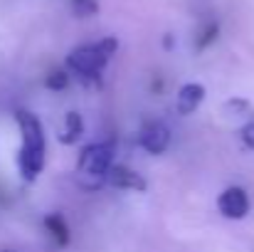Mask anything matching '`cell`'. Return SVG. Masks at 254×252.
Masks as SVG:
<instances>
[{"label":"cell","mask_w":254,"mask_h":252,"mask_svg":"<svg viewBox=\"0 0 254 252\" xmlns=\"http://www.w3.org/2000/svg\"><path fill=\"white\" fill-rule=\"evenodd\" d=\"M15 121L20 126V136H22V146H20V156H17V166L22 180L32 183L37 180V175L45 168V131L40 119L32 111H15Z\"/></svg>","instance_id":"obj_1"},{"label":"cell","mask_w":254,"mask_h":252,"mask_svg":"<svg viewBox=\"0 0 254 252\" xmlns=\"http://www.w3.org/2000/svg\"><path fill=\"white\" fill-rule=\"evenodd\" d=\"M119 50V40L116 37H104L89 45H79L67 55V67L72 72H77L82 80H91L96 82L101 70L111 62V57Z\"/></svg>","instance_id":"obj_2"},{"label":"cell","mask_w":254,"mask_h":252,"mask_svg":"<svg viewBox=\"0 0 254 252\" xmlns=\"http://www.w3.org/2000/svg\"><path fill=\"white\" fill-rule=\"evenodd\" d=\"M111 168H114V144L111 141L89 144L77 159V173L84 188H99L101 183H106V175Z\"/></svg>","instance_id":"obj_3"},{"label":"cell","mask_w":254,"mask_h":252,"mask_svg":"<svg viewBox=\"0 0 254 252\" xmlns=\"http://www.w3.org/2000/svg\"><path fill=\"white\" fill-rule=\"evenodd\" d=\"M250 208H252L250 195H247V190L240 188V185L225 188V190L220 193V198H217V210H220V215L227 218V220H242V218H247V215H250Z\"/></svg>","instance_id":"obj_4"},{"label":"cell","mask_w":254,"mask_h":252,"mask_svg":"<svg viewBox=\"0 0 254 252\" xmlns=\"http://www.w3.org/2000/svg\"><path fill=\"white\" fill-rule=\"evenodd\" d=\"M170 141H173V134H170L168 124L163 121H151L143 126L141 136H138V144L151 154V156H161L170 149Z\"/></svg>","instance_id":"obj_5"},{"label":"cell","mask_w":254,"mask_h":252,"mask_svg":"<svg viewBox=\"0 0 254 252\" xmlns=\"http://www.w3.org/2000/svg\"><path fill=\"white\" fill-rule=\"evenodd\" d=\"M106 183L111 188H119V190H136V193H143L148 188L146 178H141L133 168L128 166H114L106 175Z\"/></svg>","instance_id":"obj_6"},{"label":"cell","mask_w":254,"mask_h":252,"mask_svg":"<svg viewBox=\"0 0 254 252\" xmlns=\"http://www.w3.org/2000/svg\"><path fill=\"white\" fill-rule=\"evenodd\" d=\"M205 101V86L197 82H188L180 86V91H178V101H175V109H178V114H183V116H190L200 104Z\"/></svg>","instance_id":"obj_7"},{"label":"cell","mask_w":254,"mask_h":252,"mask_svg":"<svg viewBox=\"0 0 254 252\" xmlns=\"http://www.w3.org/2000/svg\"><path fill=\"white\" fill-rule=\"evenodd\" d=\"M82 134H84V121H82V116H79L77 111H69V114L64 116V126H62L60 141L67 144V146H72V144H77V141L82 139Z\"/></svg>","instance_id":"obj_8"},{"label":"cell","mask_w":254,"mask_h":252,"mask_svg":"<svg viewBox=\"0 0 254 252\" xmlns=\"http://www.w3.org/2000/svg\"><path fill=\"white\" fill-rule=\"evenodd\" d=\"M45 228H47V233L52 235V240L60 248H67L69 245V225L64 223L62 215H47L45 218Z\"/></svg>","instance_id":"obj_9"},{"label":"cell","mask_w":254,"mask_h":252,"mask_svg":"<svg viewBox=\"0 0 254 252\" xmlns=\"http://www.w3.org/2000/svg\"><path fill=\"white\" fill-rule=\"evenodd\" d=\"M217 35H220V25L217 22H207L202 30H200V35H197V40H195V50L200 52V50H205V47H210L215 40H217Z\"/></svg>","instance_id":"obj_10"},{"label":"cell","mask_w":254,"mask_h":252,"mask_svg":"<svg viewBox=\"0 0 254 252\" xmlns=\"http://www.w3.org/2000/svg\"><path fill=\"white\" fill-rule=\"evenodd\" d=\"M67 84H69V75H67L64 70H55V72H50L47 80H45V86L52 89V91H62Z\"/></svg>","instance_id":"obj_11"},{"label":"cell","mask_w":254,"mask_h":252,"mask_svg":"<svg viewBox=\"0 0 254 252\" xmlns=\"http://www.w3.org/2000/svg\"><path fill=\"white\" fill-rule=\"evenodd\" d=\"M72 10L79 17H91L99 12V2L96 0H72Z\"/></svg>","instance_id":"obj_12"},{"label":"cell","mask_w":254,"mask_h":252,"mask_svg":"<svg viewBox=\"0 0 254 252\" xmlns=\"http://www.w3.org/2000/svg\"><path fill=\"white\" fill-rule=\"evenodd\" d=\"M240 139H242V146H245V149L254 151V121H250V124H245V126H242Z\"/></svg>","instance_id":"obj_13"},{"label":"cell","mask_w":254,"mask_h":252,"mask_svg":"<svg viewBox=\"0 0 254 252\" xmlns=\"http://www.w3.org/2000/svg\"><path fill=\"white\" fill-rule=\"evenodd\" d=\"M227 109L235 111V114H247V111H250V101H245V99H232V101H227Z\"/></svg>","instance_id":"obj_14"}]
</instances>
